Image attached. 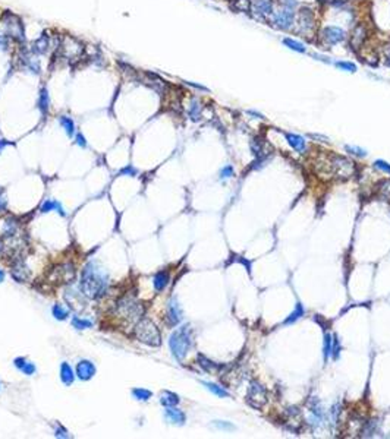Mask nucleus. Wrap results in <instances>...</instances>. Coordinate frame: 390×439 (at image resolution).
<instances>
[{
  "label": "nucleus",
  "mask_w": 390,
  "mask_h": 439,
  "mask_svg": "<svg viewBox=\"0 0 390 439\" xmlns=\"http://www.w3.org/2000/svg\"><path fill=\"white\" fill-rule=\"evenodd\" d=\"M81 292L88 299H99L106 293L107 276L97 262H88L81 274Z\"/></svg>",
  "instance_id": "nucleus-1"
},
{
  "label": "nucleus",
  "mask_w": 390,
  "mask_h": 439,
  "mask_svg": "<svg viewBox=\"0 0 390 439\" xmlns=\"http://www.w3.org/2000/svg\"><path fill=\"white\" fill-rule=\"evenodd\" d=\"M169 345H170V351L176 360L182 362L189 348L192 347V329L189 328V325H184L181 328H178L169 338Z\"/></svg>",
  "instance_id": "nucleus-2"
},
{
  "label": "nucleus",
  "mask_w": 390,
  "mask_h": 439,
  "mask_svg": "<svg viewBox=\"0 0 390 439\" xmlns=\"http://www.w3.org/2000/svg\"><path fill=\"white\" fill-rule=\"evenodd\" d=\"M135 337L138 341L151 347H159L162 344V337L157 326L147 318L139 319L135 325Z\"/></svg>",
  "instance_id": "nucleus-3"
},
{
  "label": "nucleus",
  "mask_w": 390,
  "mask_h": 439,
  "mask_svg": "<svg viewBox=\"0 0 390 439\" xmlns=\"http://www.w3.org/2000/svg\"><path fill=\"white\" fill-rule=\"evenodd\" d=\"M2 24H3V28H5V34L18 41V43H24L25 40V34H24V25L21 22V19L11 14V12H6L3 16H2Z\"/></svg>",
  "instance_id": "nucleus-4"
},
{
  "label": "nucleus",
  "mask_w": 390,
  "mask_h": 439,
  "mask_svg": "<svg viewBox=\"0 0 390 439\" xmlns=\"http://www.w3.org/2000/svg\"><path fill=\"white\" fill-rule=\"evenodd\" d=\"M295 9L289 8L286 5H282L280 9H277L276 12H273L271 16V24L280 30H289L293 22H295Z\"/></svg>",
  "instance_id": "nucleus-5"
},
{
  "label": "nucleus",
  "mask_w": 390,
  "mask_h": 439,
  "mask_svg": "<svg viewBox=\"0 0 390 439\" xmlns=\"http://www.w3.org/2000/svg\"><path fill=\"white\" fill-rule=\"evenodd\" d=\"M247 403L254 408H261L267 403V390L257 381H253L248 387Z\"/></svg>",
  "instance_id": "nucleus-6"
},
{
  "label": "nucleus",
  "mask_w": 390,
  "mask_h": 439,
  "mask_svg": "<svg viewBox=\"0 0 390 439\" xmlns=\"http://www.w3.org/2000/svg\"><path fill=\"white\" fill-rule=\"evenodd\" d=\"M320 40H322V43L324 46L332 47V46L343 43L346 40V33L342 28H339V27L329 25V27H324L320 31Z\"/></svg>",
  "instance_id": "nucleus-7"
},
{
  "label": "nucleus",
  "mask_w": 390,
  "mask_h": 439,
  "mask_svg": "<svg viewBox=\"0 0 390 439\" xmlns=\"http://www.w3.org/2000/svg\"><path fill=\"white\" fill-rule=\"evenodd\" d=\"M332 170H333V174L339 179H349L355 173V167H354L352 161H349L343 157L332 158Z\"/></svg>",
  "instance_id": "nucleus-8"
},
{
  "label": "nucleus",
  "mask_w": 390,
  "mask_h": 439,
  "mask_svg": "<svg viewBox=\"0 0 390 439\" xmlns=\"http://www.w3.org/2000/svg\"><path fill=\"white\" fill-rule=\"evenodd\" d=\"M142 309H141V305H138L136 302L131 300V299H125L122 302H119V306H118V313L119 316L122 318H126V319H134V318H139Z\"/></svg>",
  "instance_id": "nucleus-9"
},
{
  "label": "nucleus",
  "mask_w": 390,
  "mask_h": 439,
  "mask_svg": "<svg viewBox=\"0 0 390 439\" xmlns=\"http://www.w3.org/2000/svg\"><path fill=\"white\" fill-rule=\"evenodd\" d=\"M296 24H298V27H299V31L304 33V34H308V33L313 31L314 24H316L313 11L308 9V8H301L299 12H298Z\"/></svg>",
  "instance_id": "nucleus-10"
},
{
  "label": "nucleus",
  "mask_w": 390,
  "mask_h": 439,
  "mask_svg": "<svg viewBox=\"0 0 390 439\" xmlns=\"http://www.w3.org/2000/svg\"><path fill=\"white\" fill-rule=\"evenodd\" d=\"M40 56L34 54L28 50H25L21 56V63H22V67L27 69L28 72L31 73H35V75H40L41 72V63H40Z\"/></svg>",
  "instance_id": "nucleus-11"
},
{
  "label": "nucleus",
  "mask_w": 390,
  "mask_h": 439,
  "mask_svg": "<svg viewBox=\"0 0 390 439\" xmlns=\"http://www.w3.org/2000/svg\"><path fill=\"white\" fill-rule=\"evenodd\" d=\"M251 149L257 158V163H264L267 160V157L271 154L266 139H263V138H254L251 141Z\"/></svg>",
  "instance_id": "nucleus-12"
},
{
  "label": "nucleus",
  "mask_w": 390,
  "mask_h": 439,
  "mask_svg": "<svg viewBox=\"0 0 390 439\" xmlns=\"http://www.w3.org/2000/svg\"><path fill=\"white\" fill-rule=\"evenodd\" d=\"M273 0H251V9L258 16H270L274 11Z\"/></svg>",
  "instance_id": "nucleus-13"
},
{
  "label": "nucleus",
  "mask_w": 390,
  "mask_h": 439,
  "mask_svg": "<svg viewBox=\"0 0 390 439\" xmlns=\"http://www.w3.org/2000/svg\"><path fill=\"white\" fill-rule=\"evenodd\" d=\"M96 374V366L90 360H81L76 365V376L81 381H88L94 376Z\"/></svg>",
  "instance_id": "nucleus-14"
},
{
  "label": "nucleus",
  "mask_w": 390,
  "mask_h": 439,
  "mask_svg": "<svg viewBox=\"0 0 390 439\" xmlns=\"http://www.w3.org/2000/svg\"><path fill=\"white\" fill-rule=\"evenodd\" d=\"M51 47V40L47 34H43L38 40H35V43L30 47V51L37 54V56H43L46 53H49Z\"/></svg>",
  "instance_id": "nucleus-15"
},
{
  "label": "nucleus",
  "mask_w": 390,
  "mask_h": 439,
  "mask_svg": "<svg viewBox=\"0 0 390 439\" xmlns=\"http://www.w3.org/2000/svg\"><path fill=\"white\" fill-rule=\"evenodd\" d=\"M168 319L170 325H178L182 321V309L176 299H172L168 306Z\"/></svg>",
  "instance_id": "nucleus-16"
},
{
  "label": "nucleus",
  "mask_w": 390,
  "mask_h": 439,
  "mask_svg": "<svg viewBox=\"0 0 390 439\" xmlns=\"http://www.w3.org/2000/svg\"><path fill=\"white\" fill-rule=\"evenodd\" d=\"M285 138L288 141V144L290 145V148L299 154H302L306 148V142L305 139L301 136V135H296V133H285Z\"/></svg>",
  "instance_id": "nucleus-17"
},
{
  "label": "nucleus",
  "mask_w": 390,
  "mask_h": 439,
  "mask_svg": "<svg viewBox=\"0 0 390 439\" xmlns=\"http://www.w3.org/2000/svg\"><path fill=\"white\" fill-rule=\"evenodd\" d=\"M165 416L169 422L175 423V424H184L187 417H185V413L176 407H166V411H165Z\"/></svg>",
  "instance_id": "nucleus-18"
},
{
  "label": "nucleus",
  "mask_w": 390,
  "mask_h": 439,
  "mask_svg": "<svg viewBox=\"0 0 390 439\" xmlns=\"http://www.w3.org/2000/svg\"><path fill=\"white\" fill-rule=\"evenodd\" d=\"M37 107H38V110L41 112L43 116H46L49 113V109H50V94H49L47 88H41V90H40L38 100H37Z\"/></svg>",
  "instance_id": "nucleus-19"
},
{
  "label": "nucleus",
  "mask_w": 390,
  "mask_h": 439,
  "mask_svg": "<svg viewBox=\"0 0 390 439\" xmlns=\"http://www.w3.org/2000/svg\"><path fill=\"white\" fill-rule=\"evenodd\" d=\"M144 82H147L150 86H153V90L159 91V93H165L166 91V86H168L163 79H160L157 75H154V73H145Z\"/></svg>",
  "instance_id": "nucleus-20"
},
{
  "label": "nucleus",
  "mask_w": 390,
  "mask_h": 439,
  "mask_svg": "<svg viewBox=\"0 0 390 439\" xmlns=\"http://www.w3.org/2000/svg\"><path fill=\"white\" fill-rule=\"evenodd\" d=\"M12 277L18 281V283H24L28 277H30V271L27 268V265L19 260L18 263H15L14 265V270H12Z\"/></svg>",
  "instance_id": "nucleus-21"
},
{
  "label": "nucleus",
  "mask_w": 390,
  "mask_h": 439,
  "mask_svg": "<svg viewBox=\"0 0 390 439\" xmlns=\"http://www.w3.org/2000/svg\"><path fill=\"white\" fill-rule=\"evenodd\" d=\"M169 280H170L169 273H166V271H160V273H157V274L154 276V280H153L154 289L157 290V292H163V290L168 287Z\"/></svg>",
  "instance_id": "nucleus-22"
},
{
  "label": "nucleus",
  "mask_w": 390,
  "mask_h": 439,
  "mask_svg": "<svg viewBox=\"0 0 390 439\" xmlns=\"http://www.w3.org/2000/svg\"><path fill=\"white\" fill-rule=\"evenodd\" d=\"M40 211H41V212L57 211V212H59L62 217H65V215H66V212H65V210H63L62 204H60V202H57V201H54V199H46V201L43 202V205H41Z\"/></svg>",
  "instance_id": "nucleus-23"
},
{
  "label": "nucleus",
  "mask_w": 390,
  "mask_h": 439,
  "mask_svg": "<svg viewBox=\"0 0 390 439\" xmlns=\"http://www.w3.org/2000/svg\"><path fill=\"white\" fill-rule=\"evenodd\" d=\"M15 366L21 371V372H24L25 375H28V376H31V375H34L35 374V366H34V363H31V362H28L27 359H24V358H18V359H15Z\"/></svg>",
  "instance_id": "nucleus-24"
},
{
  "label": "nucleus",
  "mask_w": 390,
  "mask_h": 439,
  "mask_svg": "<svg viewBox=\"0 0 390 439\" xmlns=\"http://www.w3.org/2000/svg\"><path fill=\"white\" fill-rule=\"evenodd\" d=\"M60 379H62V382H63L65 385H68V387L72 385V382H73V379H75L73 371H72L70 365H68L66 362H63L62 366H60Z\"/></svg>",
  "instance_id": "nucleus-25"
},
{
  "label": "nucleus",
  "mask_w": 390,
  "mask_h": 439,
  "mask_svg": "<svg viewBox=\"0 0 390 439\" xmlns=\"http://www.w3.org/2000/svg\"><path fill=\"white\" fill-rule=\"evenodd\" d=\"M160 403H162L165 407H175V406L179 404V397H178L175 392L163 391L162 395H160Z\"/></svg>",
  "instance_id": "nucleus-26"
},
{
  "label": "nucleus",
  "mask_w": 390,
  "mask_h": 439,
  "mask_svg": "<svg viewBox=\"0 0 390 439\" xmlns=\"http://www.w3.org/2000/svg\"><path fill=\"white\" fill-rule=\"evenodd\" d=\"M188 114H189V119L192 122H198L201 119V104L197 98H192L191 103H189V109H188Z\"/></svg>",
  "instance_id": "nucleus-27"
},
{
  "label": "nucleus",
  "mask_w": 390,
  "mask_h": 439,
  "mask_svg": "<svg viewBox=\"0 0 390 439\" xmlns=\"http://www.w3.org/2000/svg\"><path fill=\"white\" fill-rule=\"evenodd\" d=\"M59 123L65 129V133L69 138H72L75 135V122L72 120V117H69V116H60L59 117Z\"/></svg>",
  "instance_id": "nucleus-28"
},
{
  "label": "nucleus",
  "mask_w": 390,
  "mask_h": 439,
  "mask_svg": "<svg viewBox=\"0 0 390 439\" xmlns=\"http://www.w3.org/2000/svg\"><path fill=\"white\" fill-rule=\"evenodd\" d=\"M365 35H367V30H365V27L358 25V27L354 30V34H352V46H354V47L361 46V44H362V41L365 40Z\"/></svg>",
  "instance_id": "nucleus-29"
},
{
  "label": "nucleus",
  "mask_w": 390,
  "mask_h": 439,
  "mask_svg": "<svg viewBox=\"0 0 390 439\" xmlns=\"http://www.w3.org/2000/svg\"><path fill=\"white\" fill-rule=\"evenodd\" d=\"M282 43L288 47V49H290L292 51H296V53H305L306 51V47L301 43V41H296V40H293V38H283L282 40Z\"/></svg>",
  "instance_id": "nucleus-30"
},
{
  "label": "nucleus",
  "mask_w": 390,
  "mask_h": 439,
  "mask_svg": "<svg viewBox=\"0 0 390 439\" xmlns=\"http://www.w3.org/2000/svg\"><path fill=\"white\" fill-rule=\"evenodd\" d=\"M304 312H305V310H304V306H302V305L298 302V303H296V306H295V309H293V312H292V313H290V315H289V316H288V318L283 321V324H285V325H289V324L296 322L298 319H301V318L304 316Z\"/></svg>",
  "instance_id": "nucleus-31"
},
{
  "label": "nucleus",
  "mask_w": 390,
  "mask_h": 439,
  "mask_svg": "<svg viewBox=\"0 0 390 439\" xmlns=\"http://www.w3.org/2000/svg\"><path fill=\"white\" fill-rule=\"evenodd\" d=\"M198 363H200V366L205 371V372H211V374H214V372H217L219 369H220V366L217 365V363H214V362H211V360H208L207 358H204L203 355H200L198 356Z\"/></svg>",
  "instance_id": "nucleus-32"
},
{
  "label": "nucleus",
  "mask_w": 390,
  "mask_h": 439,
  "mask_svg": "<svg viewBox=\"0 0 390 439\" xmlns=\"http://www.w3.org/2000/svg\"><path fill=\"white\" fill-rule=\"evenodd\" d=\"M210 392H213L214 395H217V397H221V398H224V397H229V392L223 388V387H220V385H217V384H213V382H201Z\"/></svg>",
  "instance_id": "nucleus-33"
},
{
  "label": "nucleus",
  "mask_w": 390,
  "mask_h": 439,
  "mask_svg": "<svg viewBox=\"0 0 390 439\" xmlns=\"http://www.w3.org/2000/svg\"><path fill=\"white\" fill-rule=\"evenodd\" d=\"M72 325H73V328H76V329H87V328H91V326H93V322L88 321V319H83V318H80V316H73Z\"/></svg>",
  "instance_id": "nucleus-34"
},
{
  "label": "nucleus",
  "mask_w": 390,
  "mask_h": 439,
  "mask_svg": "<svg viewBox=\"0 0 390 439\" xmlns=\"http://www.w3.org/2000/svg\"><path fill=\"white\" fill-rule=\"evenodd\" d=\"M51 312H53V316H54L56 319H59V321H65V319L69 316L68 309H65V308H63L62 305H59V303H56V305L53 306Z\"/></svg>",
  "instance_id": "nucleus-35"
},
{
  "label": "nucleus",
  "mask_w": 390,
  "mask_h": 439,
  "mask_svg": "<svg viewBox=\"0 0 390 439\" xmlns=\"http://www.w3.org/2000/svg\"><path fill=\"white\" fill-rule=\"evenodd\" d=\"M335 66L340 70H345V72H349V73H354L356 72V65L352 63V62H346V60H339V62H335Z\"/></svg>",
  "instance_id": "nucleus-36"
},
{
  "label": "nucleus",
  "mask_w": 390,
  "mask_h": 439,
  "mask_svg": "<svg viewBox=\"0 0 390 439\" xmlns=\"http://www.w3.org/2000/svg\"><path fill=\"white\" fill-rule=\"evenodd\" d=\"M132 395L139 401H147V400L151 398L153 392L148 391V390H144V388H135V390H132Z\"/></svg>",
  "instance_id": "nucleus-37"
},
{
  "label": "nucleus",
  "mask_w": 390,
  "mask_h": 439,
  "mask_svg": "<svg viewBox=\"0 0 390 439\" xmlns=\"http://www.w3.org/2000/svg\"><path fill=\"white\" fill-rule=\"evenodd\" d=\"M332 345H333V335L326 334L324 335V359L326 360L332 356Z\"/></svg>",
  "instance_id": "nucleus-38"
},
{
  "label": "nucleus",
  "mask_w": 390,
  "mask_h": 439,
  "mask_svg": "<svg viewBox=\"0 0 390 439\" xmlns=\"http://www.w3.org/2000/svg\"><path fill=\"white\" fill-rule=\"evenodd\" d=\"M345 149H346V152H349V154H352V155H355V157H365V155H367V151L362 149V148H359V146L346 145Z\"/></svg>",
  "instance_id": "nucleus-39"
},
{
  "label": "nucleus",
  "mask_w": 390,
  "mask_h": 439,
  "mask_svg": "<svg viewBox=\"0 0 390 439\" xmlns=\"http://www.w3.org/2000/svg\"><path fill=\"white\" fill-rule=\"evenodd\" d=\"M233 176H235V170H233L232 165H224L220 170V179H229V178H233Z\"/></svg>",
  "instance_id": "nucleus-40"
},
{
  "label": "nucleus",
  "mask_w": 390,
  "mask_h": 439,
  "mask_svg": "<svg viewBox=\"0 0 390 439\" xmlns=\"http://www.w3.org/2000/svg\"><path fill=\"white\" fill-rule=\"evenodd\" d=\"M340 350H342V348H340V342H339L338 337L333 335V345H332V358H333V359H338V358H339Z\"/></svg>",
  "instance_id": "nucleus-41"
},
{
  "label": "nucleus",
  "mask_w": 390,
  "mask_h": 439,
  "mask_svg": "<svg viewBox=\"0 0 390 439\" xmlns=\"http://www.w3.org/2000/svg\"><path fill=\"white\" fill-rule=\"evenodd\" d=\"M380 194H381L386 199L390 201V180H386V182L381 183V186H380Z\"/></svg>",
  "instance_id": "nucleus-42"
},
{
  "label": "nucleus",
  "mask_w": 390,
  "mask_h": 439,
  "mask_svg": "<svg viewBox=\"0 0 390 439\" xmlns=\"http://www.w3.org/2000/svg\"><path fill=\"white\" fill-rule=\"evenodd\" d=\"M374 167L378 168V170H381V171H384V173H387V174H390V164H387V163L383 161V160L374 161Z\"/></svg>",
  "instance_id": "nucleus-43"
},
{
  "label": "nucleus",
  "mask_w": 390,
  "mask_h": 439,
  "mask_svg": "<svg viewBox=\"0 0 390 439\" xmlns=\"http://www.w3.org/2000/svg\"><path fill=\"white\" fill-rule=\"evenodd\" d=\"M9 47V37L5 33H0V50H8Z\"/></svg>",
  "instance_id": "nucleus-44"
},
{
  "label": "nucleus",
  "mask_w": 390,
  "mask_h": 439,
  "mask_svg": "<svg viewBox=\"0 0 390 439\" xmlns=\"http://www.w3.org/2000/svg\"><path fill=\"white\" fill-rule=\"evenodd\" d=\"M214 426L219 427V429H221V430H233V429H235V426L227 423V422H214Z\"/></svg>",
  "instance_id": "nucleus-45"
},
{
  "label": "nucleus",
  "mask_w": 390,
  "mask_h": 439,
  "mask_svg": "<svg viewBox=\"0 0 390 439\" xmlns=\"http://www.w3.org/2000/svg\"><path fill=\"white\" fill-rule=\"evenodd\" d=\"M54 435L57 436V438H69L70 435L68 433V430L65 429V427H62V426H57L56 429H54Z\"/></svg>",
  "instance_id": "nucleus-46"
},
{
  "label": "nucleus",
  "mask_w": 390,
  "mask_h": 439,
  "mask_svg": "<svg viewBox=\"0 0 390 439\" xmlns=\"http://www.w3.org/2000/svg\"><path fill=\"white\" fill-rule=\"evenodd\" d=\"M8 207V201L5 196V191H0V212H3Z\"/></svg>",
  "instance_id": "nucleus-47"
},
{
  "label": "nucleus",
  "mask_w": 390,
  "mask_h": 439,
  "mask_svg": "<svg viewBox=\"0 0 390 439\" xmlns=\"http://www.w3.org/2000/svg\"><path fill=\"white\" fill-rule=\"evenodd\" d=\"M75 142H76V145H80L81 148H87V141H85V136L83 133H78L76 135Z\"/></svg>",
  "instance_id": "nucleus-48"
},
{
  "label": "nucleus",
  "mask_w": 390,
  "mask_h": 439,
  "mask_svg": "<svg viewBox=\"0 0 390 439\" xmlns=\"http://www.w3.org/2000/svg\"><path fill=\"white\" fill-rule=\"evenodd\" d=\"M120 174L123 176V174H128V176H136V170L132 167V165H128V167H125V168H122L120 170Z\"/></svg>",
  "instance_id": "nucleus-49"
},
{
  "label": "nucleus",
  "mask_w": 390,
  "mask_h": 439,
  "mask_svg": "<svg viewBox=\"0 0 390 439\" xmlns=\"http://www.w3.org/2000/svg\"><path fill=\"white\" fill-rule=\"evenodd\" d=\"M384 59H386V65L390 66V44L384 47Z\"/></svg>",
  "instance_id": "nucleus-50"
},
{
  "label": "nucleus",
  "mask_w": 390,
  "mask_h": 439,
  "mask_svg": "<svg viewBox=\"0 0 390 439\" xmlns=\"http://www.w3.org/2000/svg\"><path fill=\"white\" fill-rule=\"evenodd\" d=\"M247 113L251 114V116H255V119H263V114H260V113H257V112H254V110H248Z\"/></svg>",
  "instance_id": "nucleus-51"
},
{
  "label": "nucleus",
  "mask_w": 390,
  "mask_h": 439,
  "mask_svg": "<svg viewBox=\"0 0 390 439\" xmlns=\"http://www.w3.org/2000/svg\"><path fill=\"white\" fill-rule=\"evenodd\" d=\"M6 145H8V142H5V141H0V152H2V149H3Z\"/></svg>",
  "instance_id": "nucleus-52"
},
{
  "label": "nucleus",
  "mask_w": 390,
  "mask_h": 439,
  "mask_svg": "<svg viewBox=\"0 0 390 439\" xmlns=\"http://www.w3.org/2000/svg\"><path fill=\"white\" fill-rule=\"evenodd\" d=\"M3 280H5V273L0 270V283H3Z\"/></svg>",
  "instance_id": "nucleus-53"
},
{
  "label": "nucleus",
  "mask_w": 390,
  "mask_h": 439,
  "mask_svg": "<svg viewBox=\"0 0 390 439\" xmlns=\"http://www.w3.org/2000/svg\"><path fill=\"white\" fill-rule=\"evenodd\" d=\"M319 2H322V3H324V2H327V0H319Z\"/></svg>",
  "instance_id": "nucleus-54"
}]
</instances>
